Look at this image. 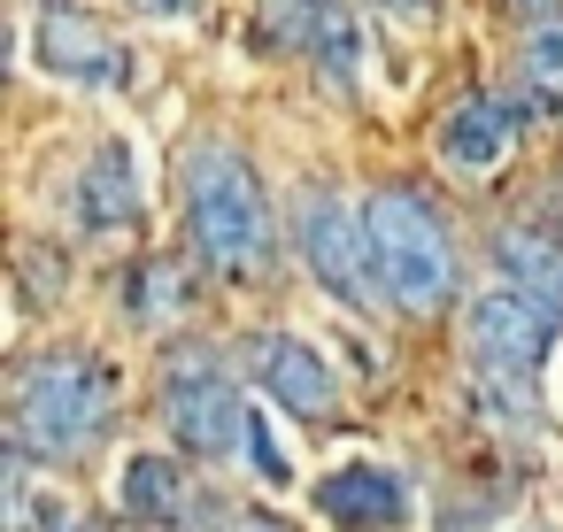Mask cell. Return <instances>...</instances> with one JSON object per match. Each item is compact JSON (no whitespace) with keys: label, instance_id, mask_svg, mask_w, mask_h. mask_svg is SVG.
I'll list each match as a JSON object with an SVG mask.
<instances>
[{"label":"cell","instance_id":"1","mask_svg":"<svg viewBox=\"0 0 563 532\" xmlns=\"http://www.w3.org/2000/svg\"><path fill=\"white\" fill-rule=\"evenodd\" d=\"M178 193H186L194 255H201L217 278L247 286V278H263V270H271L278 232H271L263 178H255V163H247L240 147H217V140L186 147V163H178Z\"/></svg>","mask_w":563,"mask_h":532},{"label":"cell","instance_id":"2","mask_svg":"<svg viewBox=\"0 0 563 532\" xmlns=\"http://www.w3.org/2000/svg\"><path fill=\"white\" fill-rule=\"evenodd\" d=\"M363 232H371L386 301L401 317H432L455 293V232L417 186H378L371 209H363Z\"/></svg>","mask_w":563,"mask_h":532},{"label":"cell","instance_id":"3","mask_svg":"<svg viewBox=\"0 0 563 532\" xmlns=\"http://www.w3.org/2000/svg\"><path fill=\"white\" fill-rule=\"evenodd\" d=\"M117 417V370L101 355H40L16 378V447L70 463L86 455Z\"/></svg>","mask_w":563,"mask_h":532},{"label":"cell","instance_id":"4","mask_svg":"<svg viewBox=\"0 0 563 532\" xmlns=\"http://www.w3.org/2000/svg\"><path fill=\"white\" fill-rule=\"evenodd\" d=\"M463 347H471V370H478V386H486V401H494V409H517V417H532V409H540L548 317H540L525 293H509V286L478 293V301H471V317H463Z\"/></svg>","mask_w":563,"mask_h":532},{"label":"cell","instance_id":"5","mask_svg":"<svg viewBox=\"0 0 563 532\" xmlns=\"http://www.w3.org/2000/svg\"><path fill=\"white\" fill-rule=\"evenodd\" d=\"M247 401H240V378L209 355V347H186L170 355L163 370V424L186 455H240L247 447Z\"/></svg>","mask_w":563,"mask_h":532},{"label":"cell","instance_id":"6","mask_svg":"<svg viewBox=\"0 0 563 532\" xmlns=\"http://www.w3.org/2000/svg\"><path fill=\"white\" fill-rule=\"evenodd\" d=\"M294 240H301L309 278H317L340 309H371V301L386 293L378 255H371V232H363V217H355L340 193L301 186V201H294Z\"/></svg>","mask_w":563,"mask_h":532},{"label":"cell","instance_id":"7","mask_svg":"<svg viewBox=\"0 0 563 532\" xmlns=\"http://www.w3.org/2000/svg\"><path fill=\"white\" fill-rule=\"evenodd\" d=\"M32 55H40V70H55L63 86H86V93H124V86H132V47H124L101 16L70 9V0L40 9Z\"/></svg>","mask_w":563,"mask_h":532},{"label":"cell","instance_id":"8","mask_svg":"<svg viewBox=\"0 0 563 532\" xmlns=\"http://www.w3.org/2000/svg\"><path fill=\"white\" fill-rule=\"evenodd\" d=\"M247 370H255V386H263L278 409H294L301 424H332V417H340V378H332V363H324L309 340H294V332L247 340Z\"/></svg>","mask_w":563,"mask_h":532},{"label":"cell","instance_id":"9","mask_svg":"<svg viewBox=\"0 0 563 532\" xmlns=\"http://www.w3.org/2000/svg\"><path fill=\"white\" fill-rule=\"evenodd\" d=\"M317 509L340 532H401L417 501H409V486L386 463H340L332 478H317Z\"/></svg>","mask_w":563,"mask_h":532},{"label":"cell","instance_id":"10","mask_svg":"<svg viewBox=\"0 0 563 532\" xmlns=\"http://www.w3.org/2000/svg\"><path fill=\"white\" fill-rule=\"evenodd\" d=\"M263 16H271V40H286L294 55H309L332 86H355V24L340 0H263Z\"/></svg>","mask_w":563,"mask_h":532},{"label":"cell","instance_id":"11","mask_svg":"<svg viewBox=\"0 0 563 532\" xmlns=\"http://www.w3.org/2000/svg\"><path fill=\"white\" fill-rule=\"evenodd\" d=\"M494 263L509 270V293H525L548 317V332H563V247L525 232V224H501L494 232Z\"/></svg>","mask_w":563,"mask_h":532},{"label":"cell","instance_id":"12","mask_svg":"<svg viewBox=\"0 0 563 532\" xmlns=\"http://www.w3.org/2000/svg\"><path fill=\"white\" fill-rule=\"evenodd\" d=\"M509 147H517V109H509V101H494V93L455 101V109H448V124H440V155H448L455 170H494Z\"/></svg>","mask_w":563,"mask_h":532},{"label":"cell","instance_id":"13","mask_svg":"<svg viewBox=\"0 0 563 532\" xmlns=\"http://www.w3.org/2000/svg\"><path fill=\"white\" fill-rule=\"evenodd\" d=\"M78 217H86L93 232L140 224V155H132L124 140H101V147H93V163H86V178H78Z\"/></svg>","mask_w":563,"mask_h":532},{"label":"cell","instance_id":"14","mask_svg":"<svg viewBox=\"0 0 563 532\" xmlns=\"http://www.w3.org/2000/svg\"><path fill=\"white\" fill-rule=\"evenodd\" d=\"M117 509L140 517V524H178V517H186V478H178V463L132 455V463L117 470Z\"/></svg>","mask_w":563,"mask_h":532},{"label":"cell","instance_id":"15","mask_svg":"<svg viewBox=\"0 0 563 532\" xmlns=\"http://www.w3.org/2000/svg\"><path fill=\"white\" fill-rule=\"evenodd\" d=\"M178 286H186V270H178V263H147V270L132 278V301H140L132 317H140V324H163V317L178 309Z\"/></svg>","mask_w":563,"mask_h":532},{"label":"cell","instance_id":"16","mask_svg":"<svg viewBox=\"0 0 563 532\" xmlns=\"http://www.w3.org/2000/svg\"><path fill=\"white\" fill-rule=\"evenodd\" d=\"M525 70H532L540 86H563V24H540V32H532V47H525Z\"/></svg>","mask_w":563,"mask_h":532},{"label":"cell","instance_id":"17","mask_svg":"<svg viewBox=\"0 0 563 532\" xmlns=\"http://www.w3.org/2000/svg\"><path fill=\"white\" fill-rule=\"evenodd\" d=\"M240 455H247V463H255L271 486H286V455L271 447V424H263V417H247V447H240Z\"/></svg>","mask_w":563,"mask_h":532},{"label":"cell","instance_id":"18","mask_svg":"<svg viewBox=\"0 0 563 532\" xmlns=\"http://www.w3.org/2000/svg\"><path fill=\"white\" fill-rule=\"evenodd\" d=\"M132 9H140V16H163V24H178V16H194V9H201V0H132Z\"/></svg>","mask_w":563,"mask_h":532},{"label":"cell","instance_id":"19","mask_svg":"<svg viewBox=\"0 0 563 532\" xmlns=\"http://www.w3.org/2000/svg\"><path fill=\"white\" fill-rule=\"evenodd\" d=\"M232 532H286V524H278V517H240Z\"/></svg>","mask_w":563,"mask_h":532},{"label":"cell","instance_id":"20","mask_svg":"<svg viewBox=\"0 0 563 532\" xmlns=\"http://www.w3.org/2000/svg\"><path fill=\"white\" fill-rule=\"evenodd\" d=\"M517 9H548V0H517Z\"/></svg>","mask_w":563,"mask_h":532}]
</instances>
